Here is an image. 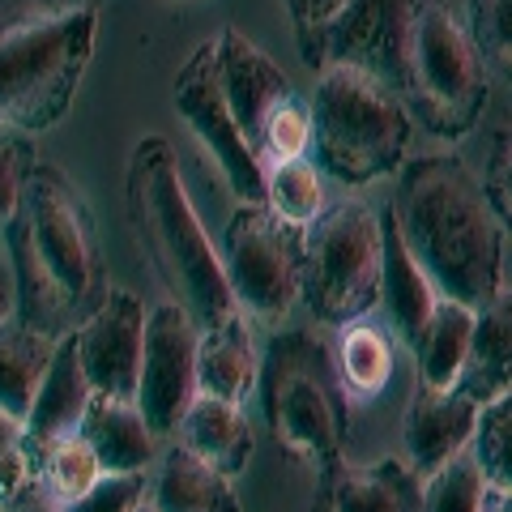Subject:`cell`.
Instances as JSON below:
<instances>
[{
    "mask_svg": "<svg viewBox=\"0 0 512 512\" xmlns=\"http://www.w3.org/2000/svg\"><path fill=\"white\" fill-rule=\"evenodd\" d=\"M18 278V316L47 333H64L107 295L103 248L94 214L60 167L35 163L22 210L0 231Z\"/></svg>",
    "mask_w": 512,
    "mask_h": 512,
    "instance_id": "cell-1",
    "label": "cell"
},
{
    "mask_svg": "<svg viewBox=\"0 0 512 512\" xmlns=\"http://www.w3.org/2000/svg\"><path fill=\"white\" fill-rule=\"evenodd\" d=\"M397 235L440 295L483 308L504 291V227L487 188L461 158H419L389 205Z\"/></svg>",
    "mask_w": 512,
    "mask_h": 512,
    "instance_id": "cell-2",
    "label": "cell"
},
{
    "mask_svg": "<svg viewBox=\"0 0 512 512\" xmlns=\"http://www.w3.org/2000/svg\"><path fill=\"white\" fill-rule=\"evenodd\" d=\"M124 197L133 231L150 256L154 274L163 278L171 299L192 316V325L210 329L235 316L239 308L227 269H222V252L201 227L197 205H192L180 175V158H175V146L167 137L150 133L133 146Z\"/></svg>",
    "mask_w": 512,
    "mask_h": 512,
    "instance_id": "cell-3",
    "label": "cell"
},
{
    "mask_svg": "<svg viewBox=\"0 0 512 512\" xmlns=\"http://www.w3.org/2000/svg\"><path fill=\"white\" fill-rule=\"evenodd\" d=\"M99 43V9H47L0 30V128L43 133L77 99Z\"/></svg>",
    "mask_w": 512,
    "mask_h": 512,
    "instance_id": "cell-4",
    "label": "cell"
},
{
    "mask_svg": "<svg viewBox=\"0 0 512 512\" xmlns=\"http://www.w3.org/2000/svg\"><path fill=\"white\" fill-rule=\"evenodd\" d=\"M316 77L312 146L325 171L346 188L393 175L410 150V111L402 90L384 86L355 64H329Z\"/></svg>",
    "mask_w": 512,
    "mask_h": 512,
    "instance_id": "cell-5",
    "label": "cell"
},
{
    "mask_svg": "<svg viewBox=\"0 0 512 512\" xmlns=\"http://www.w3.org/2000/svg\"><path fill=\"white\" fill-rule=\"evenodd\" d=\"M265 423L286 457L333 461L346 440V389L325 342L308 329L278 333L256 376Z\"/></svg>",
    "mask_w": 512,
    "mask_h": 512,
    "instance_id": "cell-6",
    "label": "cell"
},
{
    "mask_svg": "<svg viewBox=\"0 0 512 512\" xmlns=\"http://www.w3.org/2000/svg\"><path fill=\"white\" fill-rule=\"evenodd\" d=\"M380 265H384V222L363 197L325 201L303 227V274L299 299L320 325L372 316L380 308Z\"/></svg>",
    "mask_w": 512,
    "mask_h": 512,
    "instance_id": "cell-7",
    "label": "cell"
},
{
    "mask_svg": "<svg viewBox=\"0 0 512 512\" xmlns=\"http://www.w3.org/2000/svg\"><path fill=\"white\" fill-rule=\"evenodd\" d=\"M406 90L436 137H466L487 107V60L470 22L444 0H419L410 35Z\"/></svg>",
    "mask_w": 512,
    "mask_h": 512,
    "instance_id": "cell-8",
    "label": "cell"
},
{
    "mask_svg": "<svg viewBox=\"0 0 512 512\" xmlns=\"http://www.w3.org/2000/svg\"><path fill=\"white\" fill-rule=\"evenodd\" d=\"M222 269H227L235 308L248 320H282L299 299L303 231L286 227L265 201H239L227 222Z\"/></svg>",
    "mask_w": 512,
    "mask_h": 512,
    "instance_id": "cell-9",
    "label": "cell"
},
{
    "mask_svg": "<svg viewBox=\"0 0 512 512\" xmlns=\"http://www.w3.org/2000/svg\"><path fill=\"white\" fill-rule=\"evenodd\" d=\"M414 13H419V0H342L329 22L295 35L303 64L312 73L329 64H355L380 77L384 86L406 90Z\"/></svg>",
    "mask_w": 512,
    "mask_h": 512,
    "instance_id": "cell-10",
    "label": "cell"
},
{
    "mask_svg": "<svg viewBox=\"0 0 512 512\" xmlns=\"http://www.w3.org/2000/svg\"><path fill=\"white\" fill-rule=\"evenodd\" d=\"M171 103L180 111V120L197 133L205 154L218 163L222 180H227L235 197L252 201V205L265 201V163L256 158L248 137L239 133V124H235L227 90H222V69H218L214 43H201L197 52L180 64L175 86H171Z\"/></svg>",
    "mask_w": 512,
    "mask_h": 512,
    "instance_id": "cell-11",
    "label": "cell"
},
{
    "mask_svg": "<svg viewBox=\"0 0 512 512\" xmlns=\"http://www.w3.org/2000/svg\"><path fill=\"white\" fill-rule=\"evenodd\" d=\"M197 325L175 299L146 312V346H141L137 410L158 440H171L184 410L197 397Z\"/></svg>",
    "mask_w": 512,
    "mask_h": 512,
    "instance_id": "cell-12",
    "label": "cell"
},
{
    "mask_svg": "<svg viewBox=\"0 0 512 512\" xmlns=\"http://www.w3.org/2000/svg\"><path fill=\"white\" fill-rule=\"evenodd\" d=\"M77 359L94 393L133 402L146 346V303L133 291H107L82 325H73Z\"/></svg>",
    "mask_w": 512,
    "mask_h": 512,
    "instance_id": "cell-13",
    "label": "cell"
},
{
    "mask_svg": "<svg viewBox=\"0 0 512 512\" xmlns=\"http://www.w3.org/2000/svg\"><path fill=\"white\" fill-rule=\"evenodd\" d=\"M478 423V402L461 389H431L419 384L414 402L406 410V466L427 478L436 474L444 461H453L457 453H466L474 440Z\"/></svg>",
    "mask_w": 512,
    "mask_h": 512,
    "instance_id": "cell-14",
    "label": "cell"
},
{
    "mask_svg": "<svg viewBox=\"0 0 512 512\" xmlns=\"http://www.w3.org/2000/svg\"><path fill=\"white\" fill-rule=\"evenodd\" d=\"M214 47H218L222 90H227L235 124H239V133L248 137V146L256 150V137H261L265 116L274 111L278 99L291 94V82H286V73L278 69L274 60H269V52H261V47H256L244 30L227 26L214 39ZM256 158H261V154H256Z\"/></svg>",
    "mask_w": 512,
    "mask_h": 512,
    "instance_id": "cell-15",
    "label": "cell"
},
{
    "mask_svg": "<svg viewBox=\"0 0 512 512\" xmlns=\"http://www.w3.org/2000/svg\"><path fill=\"white\" fill-rule=\"evenodd\" d=\"M90 397H94V384L86 380L82 359H77L73 329H64L60 342H56V355H52V363H47V372L39 380L35 402H30L26 419H22L26 444L35 448V453H43L47 444L73 436V431L82 427V419H86Z\"/></svg>",
    "mask_w": 512,
    "mask_h": 512,
    "instance_id": "cell-16",
    "label": "cell"
},
{
    "mask_svg": "<svg viewBox=\"0 0 512 512\" xmlns=\"http://www.w3.org/2000/svg\"><path fill=\"white\" fill-rule=\"evenodd\" d=\"M175 444H184L188 453H197L201 461H210L214 470L239 478L252 461L256 431L248 423V414L239 402H222V397L197 393L192 406L184 410L180 427H175Z\"/></svg>",
    "mask_w": 512,
    "mask_h": 512,
    "instance_id": "cell-17",
    "label": "cell"
},
{
    "mask_svg": "<svg viewBox=\"0 0 512 512\" xmlns=\"http://www.w3.org/2000/svg\"><path fill=\"white\" fill-rule=\"evenodd\" d=\"M380 222H384L380 303H384V312H389V320H393L397 338L414 350V346H419V338H423L431 312H436V303H440V286L431 282L427 269L410 256V248L402 244V235H397V222H393L389 210L380 214Z\"/></svg>",
    "mask_w": 512,
    "mask_h": 512,
    "instance_id": "cell-18",
    "label": "cell"
},
{
    "mask_svg": "<svg viewBox=\"0 0 512 512\" xmlns=\"http://www.w3.org/2000/svg\"><path fill=\"white\" fill-rule=\"evenodd\" d=\"M99 466L111 474H137V470H150L154 457H158V436L150 431L146 414L137 410V402H120V397H103L94 393L90 406H86V419L77 427Z\"/></svg>",
    "mask_w": 512,
    "mask_h": 512,
    "instance_id": "cell-19",
    "label": "cell"
},
{
    "mask_svg": "<svg viewBox=\"0 0 512 512\" xmlns=\"http://www.w3.org/2000/svg\"><path fill=\"white\" fill-rule=\"evenodd\" d=\"M256 376H261V359H256V342L244 312L197 333V393L244 406L256 393Z\"/></svg>",
    "mask_w": 512,
    "mask_h": 512,
    "instance_id": "cell-20",
    "label": "cell"
},
{
    "mask_svg": "<svg viewBox=\"0 0 512 512\" xmlns=\"http://www.w3.org/2000/svg\"><path fill=\"white\" fill-rule=\"evenodd\" d=\"M146 504L154 512H244L235 495V478L188 453L184 444H171L158 457Z\"/></svg>",
    "mask_w": 512,
    "mask_h": 512,
    "instance_id": "cell-21",
    "label": "cell"
},
{
    "mask_svg": "<svg viewBox=\"0 0 512 512\" xmlns=\"http://www.w3.org/2000/svg\"><path fill=\"white\" fill-rule=\"evenodd\" d=\"M457 389L478 406L500 393H512V295L500 291L474 312V338Z\"/></svg>",
    "mask_w": 512,
    "mask_h": 512,
    "instance_id": "cell-22",
    "label": "cell"
},
{
    "mask_svg": "<svg viewBox=\"0 0 512 512\" xmlns=\"http://www.w3.org/2000/svg\"><path fill=\"white\" fill-rule=\"evenodd\" d=\"M329 512H423V478L393 457L342 470L329 491Z\"/></svg>",
    "mask_w": 512,
    "mask_h": 512,
    "instance_id": "cell-23",
    "label": "cell"
},
{
    "mask_svg": "<svg viewBox=\"0 0 512 512\" xmlns=\"http://www.w3.org/2000/svg\"><path fill=\"white\" fill-rule=\"evenodd\" d=\"M56 342L60 333H47L22 316H9L0 325V406L9 414L26 419V410L39 393V380L56 355Z\"/></svg>",
    "mask_w": 512,
    "mask_h": 512,
    "instance_id": "cell-24",
    "label": "cell"
},
{
    "mask_svg": "<svg viewBox=\"0 0 512 512\" xmlns=\"http://www.w3.org/2000/svg\"><path fill=\"white\" fill-rule=\"evenodd\" d=\"M333 367L350 402H376L393 380V338L367 316L346 320L333 342Z\"/></svg>",
    "mask_w": 512,
    "mask_h": 512,
    "instance_id": "cell-25",
    "label": "cell"
},
{
    "mask_svg": "<svg viewBox=\"0 0 512 512\" xmlns=\"http://www.w3.org/2000/svg\"><path fill=\"white\" fill-rule=\"evenodd\" d=\"M474 312L478 308H470V303L440 295L419 346H414L419 384H431V389H457V376H461V367H466L470 338H474Z\"/></svg>",
    "mask_w": 512,
    "mask_h": 512,
    "instance_id": "cell-26",
    "label": "cell"
},
{
    "mask_svg": "<svg viewBox=\"0 0 512 512\" xmlns=\"http://www.w3.org/2000/svg\"><path fill=\"white\" fill-rule=\"evenodd\" d=\"M265 205L286 222V227L303 231L320 210H325V184H320V167L312 163L308 154L269 163L265 167Z\"/></svg>",
    "mask_w": 512,
    "mask_h": 512,
    "instance_id": "cell-27",
    "label": "cell"
},
{
    "mask_svg": "<svg viewBox=\"0 0 512 512\" xmlns=\"http://www.w3.org/2000/svg\"><path fill=\"white\" fill-rule=\"evenodd\" d=\"M99 474H103L99 457H94V448L77 436V431L56 444H47L39 453V487H43V504L52 512L73 504L77 495H86Z\"/></svg>",
    "mask_w": 512,
    "mask_h": 512,
    "instance_id": "cell-28",
    "label": "cell"
},
{
    "mask_svg": "<svg viewBox=\"0 0 512 512\" xmlns=\"http://www.w3.org/2000/svg\"><path fill=\"white\" fill-rule=\"evenodd\" d=\"M470 453L491 487L512 491V393H500L478 406Z\"/></svg>",
    "mask_w": 512,
    "mask_h": 512,
    "instance_id": "cell-29",
    "label": "cell"
},
{
    "mask_svg": "<svg viewBox=\"0 0 512 512\" xmlns=\"http://www.w3.org/2000/svg\"><path fill=\"white\" fill-rule=\"evenodd\" d=\"M483 491L487 478L466 448L453 461H444L436 474L423 478V512H478L483 508Z\"/></svg>",
    "mask_w": 512,
    "mask_h": 512,
    "instance_id": "cell-30",
    "label": "cell"
},
{
    "mask_svg": "<svg viewBox=\"0 0 512 512\" xmlns=\"http://www.w3.org/2000/svg\"><path fill=\"white\" fill-rule=\"evenodd\" d=\"M308 150H312V103H303L291 90L265 116L261 137H256V154L269 167V163H282V158H303Z\"/></svg>",
    "mask_w": 512,
    "mask_h": 512,
    "instance_id": "cell-31",
    "label": "cell"
},
{
    "mask_svg": "<svg viewBox=\"0 0 512 512\" xmlns=\"http://www.w3.org/2000/svg\"><path fill=\"white\" fill-rule=\"evenodd\" d=\"M466 22L483 60L512 82V0H470Z\"/></svg>",
    "mask_w": 512,
    "mask_h": 512,
    "instance_id": "cell-32",
    "label": "cell"
},
{
    "mask_svg": "<svg viewBox=\"0 0 512 512\" xmlns=\"http://www.w3.org/2000/svg\"><path fill=\"white\" fill-rule=\"evenodd\" d=\"M30 171H35V146H30V133L0 128V231H5L9 218L22 210Z\"/></svg>",
    "mask_w": 512,
    "mask_h": 512,
    "instance_id": "cell-33",
    "label": "cell"
},
{
    "mask_svg": "<svg viewBox=\"0 0 512 512\" xmlns=\"http://www.w3.org/2000/svg\"><path fill=\"white\" fill-rule=\"evenodd\" d=\"M146 500H150L146 470H137V474H111V470H103L86 495H77L73 504H64L56 512H137Z\"/></svg>",
    "mask_w": 512,
    "mask_h": 512,
    "instance_id": "cell-34",
    "label": "cell"
},
{
    "mask_svg": "<svg viewBox=\"0 0 512 512\" xmlns=\"http://www.w3.org/2000/svg\"><path fill=\"white\" fill-rule=\"evenodd\" d=\"M483 188L495 205L500 227L512 231V133L500 141V154H495V163H491V184H483Z\"/></svg>",
    "mask_w": 512,
    "mask_h": 512,
    "instance_id": "cell-35",
    "label": "cell"
},
{
    "mask_svg": "<svg viewBox=\"0 0 512 512\" xmlns=\"http://www.w3.org/2000/svg\"><path fill=\"white\" fill-rule=\"evenodd\" d=\"M286 13H291V22H295V35L299 30H312L320 22H329L333 13L342 9V0H282Z\"/></svg>",
    "mask_w": 512,
    "mask_h": 512,
    "instance_id": "cell-36",
    "label": "cell"
},
{
    "mask_svg": "<svg viewBox=\"0 0 512 512\" xmlns=\"http://www.w3.org/2000/svg\"><path fill=\"white\" fill-rule=\"evenodd\" d=\"M9 316H18V278H13V261L5 252V239H0V325Z\"/></svg>",
    "mask_w": 512,
    "mask_h": 512,
    "instance_id": "cell-37",
    "label": "cell"
},
{
    "mask_svg": "<svg viewBox=\"0 0 512 512\" xmlns=\"http://www.w3.org/2000/svg\"><path fill=\"white\" fill-rule=\"evenodd\" d=\"M22 440H26L22 419H18V414H9L5 406H0V453H5V448H18Z\"/></svg>",
    "mask_w": 512,
    "mask_h": 512,
    "instance_id": "cell-38",
    "label": "cell"
},
{
    "mask_svg": "<svg viewBox=\"0 0 512 512\" xmlns=\"http://www.w3.org/2000/svg\"><path fill=\"white\" fill-rule=\"evenodd\" d=\"M478 512H512V491L487 483V491H483V508H478Z\"/></svg>",
    "mask_w": 512,
    "mask_h": 512,
    "instance_id": "cell-39",
    "label": "cell"
},
{
    "mask_svg": "<svg viewBox=\"0 0 512 512\" xmlns=\"http://www.w3.org/2000/svg\"><path fill=\"white\" fill-rule=\"evenodd\" d=\"M43 9H99L103 0H39Z\"/></svg>",
    "mask_w": 512,
    "mask_h": 512,
    "instance_id": "cell-40",
    "label": "cell"
},
{
    "mask_svg": "<svg viewBox=\"0 0 512 512\" xmlns=\"http://www.w3.org/2000/svg\"><path fill=\"white\" fill-rule=\"evenodd\" d=\"M137 512H154V508H150V504H141V508H137Z\"/></svg>",
    "mask_w": 512,
    "mask_h": 512,
    "instance_id": "cell-41",
    "label": "cell"
}]
</instances>
